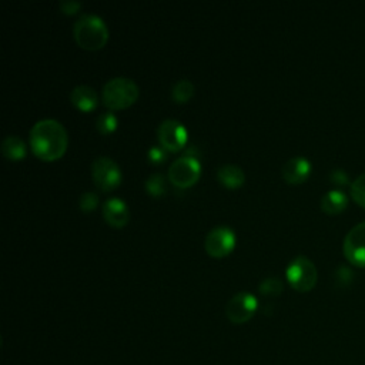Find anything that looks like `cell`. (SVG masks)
Segmentation results:
<instances>
[{
	"instance_id": "10",
	"label": "cell",
	"mask_w": 365,
	"mask_h": 365,
	"mask_svg": "<svg viewBox=\"0 0 365 365\" xmlns=\"http://www.w3.org/2000/svg\"><path fill=\"white\" fill-rule=\"evenodd\" d=\"M345 258L359 268H365V221L354 225L344 240Z\"/></svg>"
},
{
	"instance_id": "23",
	"label": "cell",
	"mask_w": 365,
	"mask_h": 365,
	"mask_svg": "<svg viewBox=\"0 0 365 365\" xmlns=\"http://www.w3.org/2000/svg\"><path fill=\"white\" fill-rule=\"evenodd\" d=\"M147 158L153 164H160L167 158V150L161 145H153L147 151Z\"/></svg>"
},
{
	"instance_id": "3",
	"label": "cell",
	"mask_w": 365,
	"mask_h": 365,
	"mask_svg": "<svg viewBox=\"0 0 365 365\" xmlns=\"http://www.w3.org/2000/svg\"><path fill=\"white\" fill-rule=\"evenodd\" d=\"M138 86L128 77H113L101 88L103 104L111 110H121L131 106L138 97Z\"/></svg>"
},
{
	"instance_id": "18",
	"label": "cell",
	"mask_w": 365,
	"mask_h": 365,
	"mask_svg": "<svg viewBox=\"0 0 365 365\" xmlns=\"http://www.w3.org/2000/svg\"><path fill=\"white\" fill-rule=\"evenodd\" d=\"M144 187H145V191L154 197L164 195L167 191L165 177L161 173H153L151 175L147 177Z\"/></svg>"
},
{
	"instance_id": "2",
	"label": "cell",
	"mask_w": 365,
	"mask_h": 365,
	"mask_svg": "<svg viewBox=\"0 0 365 365\" xmlns=\"http://www.w3.org/2000/svg\"><path fill=\"white\" fill-rule=\"evenodd\" d=\"M77 44L86 50L101 48L108 38V29L104 20L94 13H83L73 26Z\"/></svg>"
},
{
	"instance_id": "6",
	"label": "cell",
	"mask_w": 365,
	"mask_h": 365,
	"mask_svg": "<svg viewBox=\"0 0 365 365\" xmlns=\"http://www.w3.org/2000/svg\"><path fill=\"white\" fill-rule=\"evenodd\" d=\"M91 177L97 188L101 191H111L117 188L123 180L118 164L107 155H98L93 160Z\"/></svg>"
},
{
	"instance_id": "24",
	"label": "cell",
	"mask_w": 365,
	"mask_h": 365,
	"mask_svg": "<svg viewBox=\"0 0 365 365\" xmlns=\"http://www.w3.org/2000/svg\"><path fill=\"white\" fill-rule=\"evenodd\" d=\"M329 180L335 185H346V184H349V177L346 175V173L344 170H339V168L332 170L329 173Z\"/></svg>"
},
{
	"instance_id": "12",
	"label": "cell",
	"mask_w": 365,
	"mask_h": 365,
	"mask_svg": "<svg viewBox=\"0 0 365 365\" xmlns=\"http://www.w3.org/2000/svg\"><path fill=\"white\" fill-rule=\"evenodd\" d=\"M101 212L104 220L115 228H121L128 222L130 211L127 204L118 197H110L103 202Z\"/></svg>"
},
{
	"instance_id": "16",
	"label": "cell",
	"mask_w": 365,
	"mask_h": 365,
	"mask_svg": "<svg viewBox=\"0 0 365 365\" xmlns=\"http://www.w3.org/2000/svg\"><path fill=\"white\" fill-rule=\"evenodd\" d=\"M1 153L9 160H21L26 155V143L19 135H7L1 141Z\"/></svg>"
},
{
	"instance_id": "8",
	"label": "cell",
	"mask_w": 365,
	"mask_h": 365,
	"mask_svg": "<svg viewBox=\"0 0 365 365\" xmlns=\"http://www.w3.org/2000/svg\"><path fill=\"white\" fill-rule=\"evenodd\" d=\"M187 128L175 118H165L157 127V138L160 145L167 151H178L187 143Z\"/></svg>"
},
{
	"instance_id": "5",
	"label": "cell",
	"mask_w": 365,
	"mask_h": 365,
	"mask_svg": "<svg viewBox=\"0 0 365 365\" xmlns=\"http://www.w3.org/2000/svg\"><path fill=\"white\" fill-rule=\"evenodd\" d=\"M201 174V163L198 157L182 154L168 167V180L178 188H187L197 182Z\"/></svg>"
},
{
	"instance_id": "4",
	"label": "cell",
	"mask_w": 365,
	"mask_h": 365,
	"mask_svg": "<svg viewBox=\"0 0 365 365\" xmlns=\"http://www.w3.org/2000/svg\"><path fill=\"white\" fill-rule=\"evenodd\" d=\"M285 277L288 284L299 291L307 292L311 291L318 279V272L315 264L304 255H298L289 261L285 268Z\"/></svg>"
},
{
	"instance_id": "14",
	"label": "cell",
	"mask_w": 365,
	"mask_h": 365,
	"mask_svg": "<svg viewBox=\"0 0 365 365\" xmlns=\"http://www.w3.org/2000/svg\"><path fill=\"white\" fill-rule=\"evenodd\" d=\"M321 208L324 212L327 214H339L342 212L346 205H348V197L346 194L339 190V188H332L329 191H327L322 197H321Z\"/></svg>"
},
{
	"instance_id": "1",
	"label": "cell",
	"mask_w": 365,
	"mask_h": 365,
	"mask_svg": "<svg viewBox=\"0 0 365 365\" xmlns=\"http://www.w3.org/2000/svg\"><path fill=\"white\" fill-rule=\"evenodd\" d=\"M29 140L34 155L44 161L60 158L68 144L67 130L56 118H41L34 123L30 128Z\"/></svg>"
},
{
	"instance_id": "25",
	"label": "cell",
	"mask_w": 365,
	"mask_h": 365,
	"mask_svg": "<svg viewBox=\"0 0 365 365\" xmlns=\"http://www.w3.org/2000/svg\"><path fill=\"white\" fill-rule=\"evenodd\" d=\"M60 9L63 13H67V14H73L76 13L78 9H81V3L76 1V0H64V1H60Z\"/></svg>"
},
{
	"instance_id": "9",
	"label": "cell",
	"mask_w": 365,
	"mask_h": 365,
	"mask_svg": "<svg viewBox=\"0 0 365 365\" xmlns=\"http://www.w3.org/2000/svg\"><path fill=\"white\" fill-rule=\"evenodd\" d=\"M235 247V232L228 225H217L208 231L204 240V248L211 257H224Z\"/></svg>"
},
{
	"instance_id": "17",
	"label": "cell",
	"mask_w": 365,
	"mask_h": 365,
	"mask_svg": "<svg viewBox=\"0 0 365 365\" xmlns=\"http://www.w3.org/2000/svg\"><path fill=\"white\" fill-rule=\"evenodd\" d=\"M194 90L195 87L190 80L187 78L177 80L171 87V98L177 103H185L192 97Z\"/></svg>"
},
{
	"instance_id": "11",
	"label": "cell",
	"mask_w": 365,
	"mask_h": 365,
	"mask_svg": "<svg viewBox=\"0 0 365 365\" xmlns=\"http://www.w3.org/2000/svg\"><path fill=\"white\" fill-rule=\"evenodd\" d=\"M311 163L307 157L295 155L288 158L281 168L282 178L289 184H301L304 182L311 174Z\"/></svg>"
},
{
	"instance_id": "21",
	"label": "cell",
	"mask_w": 365,
	"mask_h": 365,
	"mask_svg": "<svg viewBox=\"0 0 365 365\" xmlns=\"http://www.w3.org/2000/svg\"><path fill=\"white\" fill-rule=\"evenodd\" d=\"M349 191H351V197L354 198V201L365 208V173L361 174L359 177H356L351 182Z\"/></svg>"
},
{
	"instance_id": "20",
	"label": "cell",
	"mask_w": 365,
	"mask_h": 365,
	"mask_svg": "<svg viewBox=\"0 0 365 365\" xmlns=\"http://www.w3.org/2000/svg\"><path fill=\"white\" fill-rule=\"evenodd\" d=\"M282 288H284V284L277 277H267L258 285L259 292L264 295H279L282 292Z\"/></svg>"
},
{
	"instance_id": "15",
	"label": "cell",
	"mask_w": 365,
	"mask_h": 365,
	"mask_svg": "<svg viewBox=\"0 0 365 365\" xmlns=\"http://www.w3.org/2000/svg\"><path fill=\"white\" fill-rule=\"evenodd\" d=\"M217 180L228 188H237L242 185L245 175L241 167L235 164H222L217 168Z\"/></svg>"
},
{
	"instance_id": "19",
	"label": "cell",
	"mask_w": 365,
	"mask_h": 365,
	"mask_svg": "<svg viewBox=\"0 0 365 365\" xmlns=\"http://www.w3.org/2000/svg\"><path fill=\"white\" fill-rule=\"evenodd\" d=\"M96 127L101 134H110L117 128V117L111 111H103L96 120Z\"/></svg>"
},
{
	"instance_id": "13",
	"label": "cell",
	"mask_w": 365,
	"mask_h": 365,
	"mask_svg": "<svg viewBox=\"0 0 365 365\" xmlns=\"http://www.w3.org/2000/svg\"><path fill=\"white\" fill-rule=\"evenodd\" d=\"M70 101L81 111H91L97 107L98 97L93 87L87 84H78L70 91Z\"/></svg>"
},
{
	"instance_id": "7",
	"label": "cell",
	"mask_w": 365,
	"mask_h": 365,
	"mask_svg": "<svg viewBox=\"0 0 365 365\" xmlns=\"http://www.w3.org/2000/svg\"><path fill=\"white\" fill-rule=\"evenodd\" d=\"M257 308L258 299L255 295L247 291H240L228 299L225 305V315L234 324H244L254 317Z\"/></svg>"
},
{
	"instance_id": "22",
	"label": "cell",
	"mask_w": 365,
	"mask_h": 365,
	"mask_svg": "<svg viewBox=\"0 0 365 365\" xmlns=\"http://www.w3.org/2000/svg\"><path fill=\"white\" fill-rule=\"evenodd\" d=\"M98 205V195L93 191H86L78 197V207L83 211H91Z\"/></svg>"
}]
</instances>
